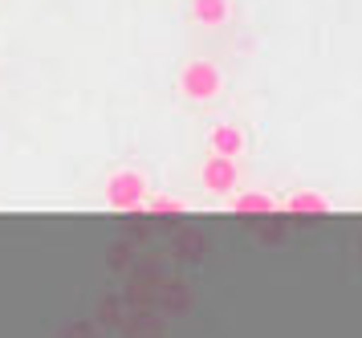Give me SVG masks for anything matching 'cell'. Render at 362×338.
Wrapping results in <instances>:
<instances>
[{
  "mask_svg": "<svg viewBox=\"0 0 362 338\" xmlns=\"http://www.w3.org/2000/svg\"><path fill=\"white\" fill-rule=\"evenodd\" d=\"M106 204L118 212H143L147 204V179L139 176V171H115V176L106 179Z\"/></svg>",
  "mask_w": 362,
  "mask_h": 338,
  "instance_id": "1",
  "label": "cell"
},
{
  "mask_svg": "<svg viewBox=\"0 0 362 338\" xmlns=\"http://www.w3.org/2000/svg\"><path fill=\"white\" fill-rule=\"evenodd\" d=\"M180 94L192 98V102H208V98L220 94V69H216L212 62H204V57H196V62L183 65L180 74Z\"/></svg>",
  "mask_w": 362,
  "mask_h": 338,
  "instance_id": "2",
  "label": "cell"
},
{
  "mask_svg": "<svg viewBox=\"0 0 362 338\" xmlns=\"http://www.w3.org/2000/svg\"><path fill=\"white\" fill-rule=\"evenodd\" d=\"M199 179H204V188H208V192H216V196L236 192V159L208 155V159H204V171H199Z\"/></svg>",
  "mask_w": 362,
  "mask_h": 338,
  "instance_id": "3",
  "label": "cell"
},
{
  "mask_svg": "<svg viewBox=\"0 0 362 338\" xmlns=\"http://www.w3.org/2000/svg\"><path fill=\"white\" fill-rule=\"evenodd\" d=\"M212 155H224V159H236L240 151H245V130L232 127V123H220V127H212Z\"/></svg>",
  "mask_w": 362,
  "mask_h": 338,
  "instance_id": "4",
  "label": "cell"
},
{
  "mask_svg": "<svg viewBox=\"0 0 362 338\" xmlns=\"http://www.w3.org/2000/svg\"><path fill=\"white\" fill-rule=\"evenodd\" d=\"M228 208L236 212V216H273L277 212V200L264 192H240L228 200Z\"/></svg>",
  "mask_w": 362,
  "mask_h": 338,
  "instance_id": "5",
  "label": "cell"
},
{
  "mask_svg": "<svg viewBox=\"0 0 362 338\" xmlns=\"http://www.w3.org/2000/svg\"><path fill=\"white\" fill-rule=\"evenodd\" d=\"M285 208L293 212V216H326L329 200L322 192H293L289 200H285Z\"/></svg>",
  "mask_w": 362,
  "mask_h": 338,
  "instance_id": "6",
  "label": "cell"
},
{
  "mask_svg": "<svg viewBox=\"0 0 362 338\" xmlns=\"http://www.w3.org/2000/svg\"><path fill=\"white\" fill-rule=\"evenodd\" d=\"M192 16L199 25H224L228 21V0H192Z\"/></svg>",
  "mask_w": 362,
  "mask_h": 338,
  "instance_id": "7",
  "label": "cell"
},
{
  "mask_svg": "<svg viewBox=\"0 0 362 338\" xmlns=\"http://www.w3.org/2000/svg\"><path fill=\"white\" fill-rule=\"evenodd\" d=\"M143 212H151V216H183V200H171V196H159V200H147L143 204Z\"/></svg>",
  "mask_w": 362,
  "mask_h": 338,
  "instance_id": "8",
  "label": "cell"
}]
</instances>
